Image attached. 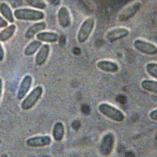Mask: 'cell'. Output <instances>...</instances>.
Segmentation results:
<instances>
[{
	"label": "cell",
	"instance_id": "6da1fadb",
	"mask_svg": "<svg viewBox=\"0 0 157 157\" xmlns=\"http://www.w3.org/2000/svg\"><path fill=\"white\" fill-rule=\"evenodd\" d=\"M13 15L18 20L28 21H40L45 18V13L42 10L29 8L17 9L14 10Z\"/></svg>",
	"mask_w": 157,
	"mask_h": 157
},
{
	"label": "cell",
	"instance_id": "7a4b0ae2",
	"mask_svg": "<svg viewBox=\"0 0 157 157\" xmlns=\"http://www.w3.org/2000/svg\"><path fill=\"white\" fill-rule=\"evenodd\" d=\"M99 112L109 119L116 122H122L125 116L122 111L108 103H101L98 106Z\"/></svg>",
	"mask_w": 157,
	"mask_h": 157
},
{
	"label": "cell",
	"instance_id": "3957f363",
	"mask_svg": "<svg viewBox=\"0 0 157 157\" xmlns=\"http://www.w3.org/2000/svg\"><path fill=\"white\" fill-rule=\"evenodd\" d=\"M94 25L95 20L93 17H88L83 21L77 35V40L78 43H84L88 39L93 31Z\"/></svg>",
	"mask_w": 157,
	"mask_h": 157
},
{
	"label": "cell",
	"instance_id": "277c9868",
	"mask_svg": "<svg viewBox=\"0 0 157 157\" xmlns=\"http://www.w3.org/2000/svg\"><path fill=\"white\" fill-rule=\"evenodd\" d=\"M43 93V88L40 86H36L31 92L23 99L21 103V108L23 110H28L32 109L40 98Z\"/></svg>",
	"mask_w": 157,
	"mask_h": 157
},
{
	"label": "cell",
	"instance_id": "5b68a950",
	"mask_svg": "<svg viewBox=\"0 0 157 157\" xmlns=\"http://www.w3.org/2000/svg\"><path fill=\"white\" fill-rule=\"evenodd\" d=\"M115 140L112 132H108L102 137L99 144V152L102 156L107 157L112 153L115 145Z\"/></svg>",
	"mask_w": 157,
	"mask_h": 157
},
{
	"label": "cell",
	"instance_id": "8992f818",
	"mask_svg": "<svg viewBox=\"0 0 157 157\" xmlns=\"http://www.w3.org/2000/svg\"><path fill=\"white\" fill-rule=\"evenodd\" d=\"M133 46L140 53L147 55H155L157 54V46L150 42L137 39L134 41Z\"/></svg>",
	"mask_w": 157,
	"mask_h": 157
},
{
	"label": "cell",
	"instance_id": "52a82bcc",
	"mask_svg": "<svg viewBox=\"0 0 157 157\" xmlns=\"http://www.w3.org/2000/svg\"><path fill=\"white\" fill-rule=\"evenodd\" d=\"M142 3L140 1H136L128 5L123 9L118 14V20L120 22H124L132 18L140 10Z\"/></svg>",
	"mask_w": 157,
	"mask_h": 157
},
{
	"label": "cell",
	"instance_id": "ba28073f",
	"mask_svg": "<svg viewBox=\"0 0 157 157\" xmlns=\"http://www.w3.org/2000/svg\"><path fill=\"white\" fill-rule=\"evenodd\" d=\"M129 34V30L124 27H118L108 31L105 34V38L109 42H113L122 39Z\"/></svg>",
	"mask_w": 157,
	"mask_h": 157
},
{
	"label": "cell",
	"instance_id": "9c48e42d",
	"mask_svg": "<svg viewBox=\"0 0 157 157\" xmlns=\"http://www.w3.org/2000/svg\"><path fill=\"white\" fill-rule=\"evenodd\" d=\"M57 19L58 24L61 28H67L71 26L72 23L71 15L67 7L62 6L58 9Z\"/></svg>",
	"mask_w": 157,
	"mask_h": 157
},
{
	"label": "cell",
	"instance_id": "30bf717a",
	"mask_svg": "<svg viewBox=\"0 0 157 157\" xmlns=\"http://www.w3.org/2000/svg\"><path fill=\"white\" fill-rule=\"evenodd\" d=\"M26 143L30 147H42L49 145L52 139L49 136H36L28 139Z\"/></svg>",
	"mask_w": 157,
	"mask_h": 157
},
{
	"label": "cell",
	"instance_id": "8fae6325",
	"mask_svg": "<svg viewBox=\"0 0 157 157\" xmlns=\"http://www.w3.org/2000/svg\"><path fill=\"white\" fill-rule=\"evenodd\" d=\"M33 83V78L30 75H26L21 80L17 94L18 100H21L25 98L26 94L29 91Z\"/></svg>",
	"mask_w": 157,
	"mask_h": 157
},
{
	"label": "cell",
	"instance_id": "7c38bea8",
	"mask_svg": "<svg viewBox=\"0 0 157 157\" xmlns=\"http://www.w3.org/2000/svg\"><path fill=\"white\" fill-rule=\"evenodd\" d=\"M50 52V46L48 44H43L38 50L35 56V63L37 66H42L48 59Z\"/></svg>",
	"mask_w": 157,
	"mask_h": 157
},
{
	"label": "cell",
	"instance_id": "4fadbf2b",
	"mask_svg": "<svg viewBox=\"0 0 157 157\" xmlns=\"http://www.w3.org/2000/svg\"><path fill=\"white\" fill-rule=\"evenodd\" d=\"M96 66L101 71L107 73H115L119 70V66L117 63L106 59L98 61Z\"/></svg>",
	"mask_w": 157,
	"mask_h": 157
},
{
	"label": "cell",
	"instance_id": "5bb4252c",
	"mask_svg": "<svg viewBox=\"0 0 157 157\" xmlns=\"http://www.w3.org/2000/svg\"><path fill=\"white\" fill-rule=\"evenodd\" d=\"M47 25L45 21H39L35 23L28 28L25 33V37L26 39H30L36 36L39 33L42 31L46 28Z\"/></svg>",
	"mask_w": 157,
	"mask_h": 157
},
{
	"label": "cell",
	"instance_id": "9a60e30c",
	"mask_svg": "<svg viewBox=\"0 0 157 157\" xmlns=\"http://www.w3.org/2000/svg\"><path fill=\"white\" fill-rule=\"evenodd\" d=\"M58 34L53 31H41L36 35V38L41 42L55 43L58 40Z\"/></svg>",
	"mask_w": 157,
	"mask_h": 157
},
{
	"label": "cell",
	"instance_id": "2e32d148",
	"mask_svg": "<svg viewBox=\"0 0 157 157\" xmlns=\"http://www.w3.org/2000/svg\"><path fill=\"white\" fill-rule=\"evenodd\" d=\"M64 126L61 121L55 123L52 129V136L56 142H60L63 139L64 136Z\"/></svg>",
	"mask_w": 157,
	"mask_h": 157
},
{
	"label": "cell",
	"instance_id": "e0dca14e",
	"mask_svg": "<svg viewBox=\"0 0 157 157\" xmlns=\"http://www.w3.org/2000/svg\"><path fill=\"white\" fill-rule=\"evenodd\" d=\"M0 13L7 21L11 23L15 21L13 12L9 5L6 2H1L0 4Z\"/></svg>",
	"mask_w": 157,
	"mask_h": 157
},
{
	"label": "cell",
	"instance_id": "ac0fdd59",
	"mask_svg": "<svg viewBox=\"0 0 157 157\" xmlns=\"http://www.w3.org/2000/svg\"><path fill=\"white\" fill-rule=\"evenodd\" d=\"M16 28V25L14 24H11L4 28L0 31V42H5L9 40L15 33Z\"/></svg>",
	"mask_w": 157,
	"mask_h": 157
},
{
	"label": "cell",
	"instance_id": "d6986e66",
	"mask_svg": "<svg viewBox=\"0 0 157 157\" xmlns=\"http://www.w3.org/2000/svg\"><path fill=\"white\" fill-rule=\"evenodd\" d=\"M42 46V42L39 40H33L30 42L24 50V55L27 56L33 55Z\"/></svg>",
	"mask_w": 157,
	"mask_h": 157
},
{
	"label": "cell",
	"instance_id": "ffe728a7",
	"mask_svg": "<svg viewBox=\"0 0 157 157\" xmlns=\"http://www.w3.org/2000/svg\"><path fill=\"white\" fill-rule=\"evenodd\" d=\"M140 85L144 90L150 93L157 94V81L145 79L142 81Z\"/></svg>",
	"mask_w": 157,
	"mask_h": 157
},
{
	"label": "cell",
	"instance_id": "44dd1931",
	"mask_svg": "<svg viewBox=\"0 0 157 157\" xmlns=\"http://www.w3.org/2000/svg\"><path fill=\"white\" fill-rule=\"evenodd\" d=\"M145 71L151 77L157 79V63L150 62L145 66Z\"/></svg>",
	"mask_w": 157,
	"mask_h": 157
},
{
	"label": "cell",
	"instance_id": "7402d4cb",
	"mask_svg": "<svg viewBox=\"0 0 157 157\" xmlns=\"http://www.w3.org/2000/svg\"><path fill=\"white\" fill-rule=\"evenodd\" d=\"M31 7L38 9L44 10L47 7V4L44 0H25Z\"/></svg>",
	"mask_w": 157,
	"mask_h": 157
},
{
	"label": "cell",
	"instance_id": "603a6c76",
	"mask_svg": "<svg viewBox=\"0 0 157 157\" xmlns=\"http://www.w3.org/2000/svg\"><path fill=\"white\" fill-rule=\"evenodd\" d=\"M149 117L152 120L157 121V109L151 110L149 113Z\"/></svg>",
	"mask_w": 157,
	"mask_h": 157
},
{
	"label": "cell",
	"instance_id": "cb8c5ba5",
	"mask_svg": "<svg viewBox=\"0 0 157 157\" xmlns=\"http://www.w3.org/2000/svg\"><path fill=\"white\" fill-rule=\"evenodd\" d=\"M8 26V21L0 15V28H4Z\"/></svg>",
	"mask_w": 157,
	"mask_h": 157
},
{
	"label": "cell",
	"instance_id": "d4e9b609",
	"mask_svg": "<svg viewBox=\"0 0 157 157\" xmlns=\"http://www.w3.org/2000/svg\"><path fill=\"white\" fill-rule=\"evenodd\" d=\"M4 55H5L4 50V48H3L1 42H0V61H2L4 59Z\"/></svg>",
	"mask_w": 157,
	"mask_h": 157
},
{
	"label": "cell",
	"instance_id": "484cf974",
	"mask_svg": "<svg viewBox=\"0 0 157 157\" xmlns=\"http://www.w3.org/2000/svg\"><path fill=\"white\" fill-rule=\"evenodd\" d=\"M2 88H3V82H2V78L0 77V100L1 98V96H2Z\"/></svg>",
	"mask_w": 157,
	"mask_h": 157
}]
</instances>
